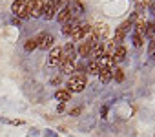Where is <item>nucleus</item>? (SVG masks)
Instances as JSON below:
<instances>
[{
    "label": "nucleus",
    "mask_w": 155,
    "mask_h": 137,
    "mask_svg": "<svg viewBox=\"0 0 155 137\" xmlns=\"http://www.w3.org/2000/svg\"><path fill=\"white\" fill-rule=\"evenodd\" d=\"M86 86H88V81H86V75H84V73H73V75H69V79H68L66 90H68L69 93H81V92L86 90Z\"/></svg>",
    "instance_id": "f257e3e1"
},
{
    "label": "nucleus",
    "mask_w": 155,
    "mask_h": 137,
    "mask_svg": "<svg viewBox=\"0 0 155 137\" xmlns=\"http://www.w3.org/2000/svg\"><path fill=\"white\" fill-rule=\"evenodd\" d=\"M11 13L17 18H29L28 13V0H15L11 4Z\"/></svg>",
    "instance_id": "f03ea898"
},
{
    "label": "nucleus",
    "mask_w": 155,
    "mask_h": 137,
    "mask_svg": "<svg viewBox=\"0 0 155 137\" xmlns=\"http://www.w3.org/2000/svg\"><path fill=\"white\" fill-rule=\"evenodd\" d=\"M133 26V20H126V22H122L119 28H117V31H115V37H113V44L115 46H120V42L124 40V37L128 35V31H130V28Z\"/></svg>",
    "instance_id": "7ed1b4c3"
},
{
    "label": "nucleus",
    "mask_w": 155,
    "mask_h": 137,
    "mask_svg": "<svg viewBox=\"0 0 155 137\" xmlns=\"http://www.w3.org/2000/svg\"><path fill=\"white\" fill-rule=\"evenodd\" d=\"M108 33H110V28L106 26V24H97V26H91V38L95 40V42H102L106 37H108Z\"/></svg>",
    "instance_id": "20e7f679"
},
{
    "label": "nucleus",
    "mask_w": 155,
    "mask_h": 137,
    "mask_svg": "<svg viewBox=\"0 0 155 137\" xmlns=\"http://www.w3.org/2000/svg\"><path fill=\"white\" fill-rule=\"evenodd\" d=\"M42 9H44V2H42V0H28V13H29L31 18L42 17Z\"/></svg>",
    "instance_id": "39448f33"
},
{
    "label": "nucleus",
    "mask_w": 155,
    "mask_h": 137,
    "mask_svg": "<svg viewBox=\"0 0 155 137\" xmlns=\"http://www.w3.org/2000/svg\"><path fill=\"white\" fill-rule=\"evenodd\" d=\"M62 62V48H51L48 55V68H57Z\"/></svg>",
    "instance_id": "423d86ee"
},
{
    "label": "nucleus",
    "mask_w": 155,
    "mask_h": 137,
    "mask_svg": "<svg viewBox=\"0 0 155 137\" xmlns=\"http://www.w3.org/2000/svg\"><path fill=\"white\" fill-rule=\"evenodd\" d=\"M35 40H37V48H40V49H51L53 42H55V37L51 33H40Z\"/></svg>",
    "instance_id": "0eeeda50"
},
{
    "label": "nucleus",
    "mask_w": 155,
    "mask_h": 137,
    "mask_svg": "<svg viewBox=\"0 0 155 137\" xmlns=\"http://www.w3.org/2000/svg\"><path fill=\"white\" fill-rule=\"evenodd\" d=\"M90 35H91V26L90 24H81L79 29L71 37H73V40H86V37H90Z\"/></svg>",
    "instance_id": "6e6552de"
},
{
    "label": "nucleus",
    "mask_w": 155,
    "mask_h": 137,
    "mask_svg": "<svg viewBox=\"0 0 155 137\" xmlns=\"http://www.w3.org/2000/svg\"><path fill=\"white\" fill-rule=\"evenodd\" d=\"M68 9H69L71 17L77 18V17H81V15L84 13V4L81 2V0H71V2L68 4Z\"/></svg>",
    "instance_id": "1a4fd4ad"
},
{
    "label": "nucleus",
    "mask_w": 155,
    "mask_h": 137,
    "mask_svg": "<svg viewBox=\"0 0 155 137\" xmlns=\"http://www.w3.org/2000/svg\"><path fill=\"white\" fill-rule=\"evenodd\" d=\"M106 53V46H104V42H95L93 46H91V51H90V55L88 57H91L93 60H97V58H101L102 55Z\"/></svg>",
    "instance_id": "9d476101"
},
{
    "label": "nucleus",
    "mask_w": 155,
    "mask_h": 137,
    "mask_svg": "<svg viewBox=\"0 0 155 137\" xmlns=\"http://www.w3.org/2000/svg\"><path fill=\"white\" fill-rule=\"evenodd\" d=\"M79 26H81V22H79V20H77V18H71L69 22H66V24L62 26V35L71 37L77 29H79Z\"/></svg>",
    "instance_id": "9b49d317"
},
{
    "label": "nucleus",
    "mask_w": 155,
    "mask_h": 137,
    "mask_svg": "<svg viewBox=\"0 0 155 137\" xmlns=\"http://www.w3.org/2000/svg\"><path fill=\"white\" fill-rule=\"evenodd\" d=\"M75 58H77V49L71 42H68L62 48V60H75Z\"/></svg>",
    "instance_id": "f8f14e48"
},
{
    "label": "nucleus",
    "mask_w": 155,
    "mask_h": 137,
    "mask_svg": "<svg viewBox=\"0 0 155 137\" xmlns=\"http://www.w3.org/2000/svg\"><path fill=\"white\" fill-rule=\"evenodd\" d=\"M95 44V40L91 38V35H90V38L88 40H84V42H81V48H79V51H77V53H79L81 57H88L90 55V51H91V46Z\"/></svg>",
    "instance_id": "ddd939ff"
},
{
    "label": "nucleus",
    "mask_w": 155,
    "mask_h": 137,
    "mask_svg": "<svg viewBox=\"0 0 155 137\" xmlns=\"http://www.w3.org/2000/svg\"><path fill=\"white\" fill-rule=\"evenodd\" d=\"M55 11H57V8L49 2V0H48V2H44V9H42V18L44 20H51L53 17H55Z\"/></svg>",
    "instance_id": "4468645a"
},
{
    "label": "nucleus",
    "mask_w": 155,
    "mask_h": 137,
    "mask_svg": "<svg viewBox=\"0 0 155 137\" xmlns=\"http://www.w3.org/2000/svg\"><path fill=\"white\" fill-rule=\"evenodd\" d=\"M60 70H62L64 75H71L73 72H77L75 60H62V62H60Z\"/></svg>",
    "instance_id": "2eb2a0df"
},
{
    "label": "nucleus",
    "mask_w": 155,
    "mask_h": 137,
    "mask_svg": "<svg viewBox=\"0 0 155 137\" xmlns=\"http://www.w3.org/2000/svg\"><path fill=\"white\" fill-rule=\"evenodd\" d=\"M111 70L113 68H101V72H99V82L101 84H108L111 81Z\"/></svg>",
    "instance_id": "dca6fc26"
},
{
    "label": "nucleus",
    "mask_w": 155,
    "mask_h": 137,
    "mask_svg": "<svg viewBox=\"0 0 155 137\" xmlns=\"http://www.w3.org/2000/svg\"><path fill=\"white\" fill-rule=\"evenodd\" d=\"M126 53H128V51H126L124 46H117L115 51L111 53V57H113V64H115V62H122V60L126 58Z\"/></svg>",
    "instance_id": "f3484780"
},
{
    "label": "nucleus",
    "mask_w": 155,
    "mask_h": 137,
    "mask_svg": "<svg viewBox=\"0 0 155 137\" xmlns=\"http://www.w3.org/2000/svg\"><path fill=\"white\" fill-rule=\"evenodd\" d=\"M133 33H137V35H140V37H146V22L142 20V18H139L137 22H133Z\"/></svg>",
    "instance_id": "a211bd4d"
},
{
    "label": "nucleus",
    "mask_w": 155,
    "mask_h": 137,
    "mask_svg": "<svg viewBox=\"0 0 155 137\" xmlns=\"http://www.w3.org/2000/svg\"><path fill=\"white\" fill-rule=\"evenodd\" d=\"M55 99L60 102V104H66L68 101H71V93L68 90H57L55 92Z\"/></svg>",
    "instance_id": "6ab92c4d"
},
{
    "label": "nucleus",
    "mask_w": 155,
    "mask_h": 137,
    "mask_svg": "<svg viewBox=\"0 0 155 137\" xmlns=\"http://www.w3.org/2000/svg\"><path fill=\"white\" fill-rule=\"evenodd\" d=\"M57 20H58L62 26H64L66 22H69V20H71V13H69L68 6H66V8H62V9L58 11V15H57Z\"/></svg>",
    "instance_id": "aec40b11"
},
{
    "label": "nucleus",
    "mask_w": 155,
    "mask_h": 137,
    "mask_svg": "<svg viewBox=\"0 0 155 137\" xmlns=\"http://www.w3.org/2000/svg\"><path fill=\"white\" fill-rule=\"evenodd\" d=\"M99 66L101 68H113V57L110 53H104L101 58H99Z\"/></svg>",
    "instance_id": "412c9836"
},
{
    "label": "nucleus",
    "mask_w": 155,
    "mask_h": 137,
    "mask_svg": "<svg viewBox=\"0 0 155 137\" xmlns=\"http://www.w3.org/2000/svg\"><path fill=\"white\" fill-rule=\"evenodd\" d=\"M86 72H88L90 75H99V72H101V66H99V60H91V62L88 64V68H86Z\"/></svg>",
    "instance_id": "4be33fe9"
},
{
    "label": "nucleus",
    "mask_w": 155,
    "mask_h": 137,
    "mask_svg": "<svg viewBox=\"0 0 155 137\" xmlns=\"http://www.w3.org/2000/svg\"><path fill=\"white\" fill-rule=\"evenodd\" d=\"M111 79H115L117 82H122L124 81V72L120 70V68H113L111 70Z\"/></svg>",
    "instance_id": "5701e85b"
},
{
    "label": "nucleus",
    "mask_w": 155,
    "mask_h": 137,
    "mask_svg": "<svg viewBox=\"0 0 155 137\" xmlns=\"http://www.w3.org/2000/svg\"><path fill=\"white\" fill-rule=\"evenodd\" d=\"M131 42H133L135 48H140V46L144 44V37H140V35H137V33H131Z\"/></svg>",
    "instance_id": "b1692460"
},
{
    "label": "nucleus",
    "mask_w": 155,
    "mask_h": 137,
    "mask_svg": "<svg viewBox=\"0 0 155 137\" xmlns=\"http://www.w3.org/2000/svg\"><path fill=\"white\" fill-rule=\"evenodd\" d=\"M24 49L29 53V51H33V49H37V40L35 38H28L26 42H24Z\"/></svg>",
    "instance_id": "393cba45"
},
{
    "label": "nucleus",
    "mask_w": 155,
    "mask_h": 137,
    "mask_svg": "<svg viewBox=\"0 0 155 137\" xmlns=\"http://www.w3.org/2000/svg\"><path fill=\"white\" fill-rule=\"evenodd\" d=\"M148 57L151 60H155V38H151L150 44H148Z\"/></svg>",
    "instance_id": "a878e982"
},
{
    "label": "nucleus",
    "mask_w": 155,
    "mask_h": 137,
    "mask_svg": "<svg viewBox=\"0 0 155 137\" xmlns=\"http://www.w3.org/2000/svg\"><path fill=\"white\" fill-rule=\"evenodd\" d=\"M155 33V26L153 22H146V37H151Z\"/></svg>",
    "instance_id": "bb28decb"
},
{
    "label": "nucleus",
    "mask_w": 155,
    "mask_h": 137,
    "mask_svg": "<svg viewBox=\"0 0 155 137\" xmlns=\"http://www.w3.org/2000/svg\"><path fill=\"white\" fill-rule=\"evenodd\" d=\"M81 113H82V108H81V106H77V108H73V110L69 112V115H71V117H79Z\"/></svg>",
    "instance_id": "cd10ccee"
},
{
    "label": "nucleus",
    "mask_w": 155,
    "mask_h": 137,
    "mask_svg": "<svg viewBox=\"0 0 155 137\" xmlns=\"http://www.w3.org/2000/svg\"><path fill=\"white\" fill-rule=\"evenodd\" d=\"M44 137H58V135H57L55 132H51V130H46V132H44Z\"/></svg>",
    "instance_id": "c85d7f7f"
},
{
    "label": "nucleus",
    "mask_w": 155,
    "mask_h": 137,
    "mask_svg": "<svg viewBox=\"0 0 155 137\" xmlns=\"http://www.w3.org/2000/svg\"><path fill=\"white\" fill-rule=\"evenodd\" d=\"M51 84H53V86H57V84H60V77H58V75H55V77L51 79Z\"/></svg>",
    "instance_id": "c756f323"
},
{
    "label": "nucleus",
    "mask_w": 155,
    "mask_h": 137,
    "mask_svg": "<svg viewBox=\"0 0 155 137\" xmlns=\"http://www.w3.org/2000/svg\"><path fill=\"white\" fill-rule=\"evenodd\" d=\"M106 113H108V106H102L101 108V117H106Z\"/></svg>",
    "instance_id": "7c9ffc66"
},
{
    "label": "nucleus",
    "mask_w": 155,
    "mask_h": 137,
    "mask_svg": "<svg viewBox=\"0 0 155 137\" xmlns=\"http://www.w3.org/2000/svg\"><path fill=\"white\" fill-rule=\"evenodd\" d=\"M11 24L18 26V24H20V18H17V17H11Z\"/></svg>",
    "instance_id": "2f4dec72"
},
{
    "label": "nucleus",
    "mask_w": 155,
    "mask_h": 137,
    "mask_svg": "<svg viewBox=\"0 0 155 137\" xmlns=\"http://www.w3.org/2000/svg\"><path fill=\"white\" fill-rule=\"evenodd\" d=\"M42 2H48V0H42Z\"/></svg>",
    "instance_id": "473e14b6"
},
{
    "label": "nucleus",
    "mask_w": 155,
    "mask_h": 137,
    "mask_svg": "<svg viewBox=\"0 0 155 137\" xmlns=\"http://www.w3.org/2000/svg\"><path fill=\"white\" fill-rule=\"evenodd\" d=\"M142 2H146V0H142Z\"/></svg>",
    "instance_id": "72a5a7b5"
}]
</instances>
